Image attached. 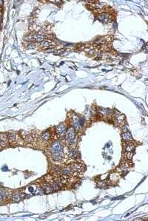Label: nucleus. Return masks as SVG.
<instances>
[{
    "label": "nucleus",
    "mask_w": 148,
    "mask_h": 221,
    "mask_svg": "<svg viewBox=\"0 0 148 221\" xmlns=\"http://www.w3.org/2000/svg\"><path fill=\"white\" fill-rule=\"evenodd\" d=\"M50 152L53 160L56 161L62 160L64 157L63 146L60 141H55L50 147Z\"/></svg>",
    "instance_id": "1"
},
{
    "label": "nucleus",
    "mask_w": 148,
    "mask_h": 221,
    "mask_svg": "<svg viewBox=\"0 0 148 221\" xmlns=\"http://www.w3.org/2000/svg\"><path fill=\"white\" fill-rule=\"evenodd\" d=\"M7 136L5 134H1L0 135V146L5 147L7 143Z\"/></svg>",
    "instance_id": "4"
},
{
    "label": "nucleus",
    "mask_w": 148,
    "mask_h": 221,
    "mask_svg": "<svg viewBox=\"0 0 148 221\" xmlns=\"http://www.w3.org/2000/svg\"><path fill=\"white\" fill-rule=\"evenodd\" d=\"M7 139L10 142L13 143L16 141V135L14 133H9V135H7Z\"/></svg>",
    "instance_id": "11"
},
{
    "label": "nucleus",
    "mask_w": 148,
    "mask_h": 221,
    "mask_svg": "<svg viewBox=\"0 0 148 221\" xmlns=\"http://www.w3.org/2000/svg\"><path fill=\"white\" fill-rule=\"evenodd\" d=\"M44 190H45V192L47 193V194H49V193H51L52 192H53V187L49 186V185H46V186H44Z\"/></svg>",
    "instance_id": "10"
},
{
    "label": "nucleus",
    "mask_w": 148,
    "mask_h": 221,
    "mask_svg": "<svg viewBox=\"0 0 148 221\" xmlns=\"http://www.w3.org/2000/svg\"><path fill=\"white\" fill-rule=\"evenodd\" d=\"M134 148H135V147H134L133 144L130 143V144H128V145L125 147V150H126L127 152H131L133 151Z\"/></svg>",
    "instance_id": "12"
},
{
    "label": "nucleus",
    "mask_w": 148,
    "mask_h": 221,
    "mask_svg": "<svg viewBox=\"0 0 148 221\" xmlns=\"http://www.w3.org/2000/svg\"><path fill=\"white\" fill-rule=\"evenodd\" d=\"M7 192L5 190L0 189V200H4L7 197Z\"/></svg>",
    "instance_id": "13"
},
{
    "label": "nucleus",
    "mask_w": 148,
    "mask_h": 221,
    "mask_svg": "<svg viewBox=\"0 0 148 221\" xmlns=\"http://www.w3.org/2000/svg\"><path fill=\"white\" fill-rule=\"evenodd\" d=\"M65 136L67 142H68L69 143H71L74 141L75 138H76V133H75V130L73 127H70L67 130H66Z\"/></svg>",
    "instance_id": "2"
},
{
    "label": "nucleus",
    "mask_w": 148,
    "mask_h": 221,
    "mask_svg": "<svg viewBox=\"0 0 148 221\" xmlns=\"http://www.w3.org/2000/svg\"><path fill=\"white\" fill-rule=\"evenodd\" d=\"M122 138L124 141L126 142H129V141H132V135H131V133H130L129 131H127V132H124L123 134H122Z\"/></svg>",
    "instance_id": "5"
},
{
    "label": "nucleus",
    "mask_w": 148,
    "mask_h": 221,
    "mask_svg": "<svg viewBox=\"0 0 148 221\" xmlns=\"http://www.w3.org/2000/svg\"><path fill=\"white\" fill-rule=\"evenodd\" d=\"M63 171V174L66 176H71V174H72V170H71V168L70 166L64 168V169L62 170Z\"/></svg>",
    "instance_id": "8"
},
{
    "label": "nucleus",
    "mask_w": 148,
    "mask_h": 221,
    "mask_svg": "<svg viewBox=\"0 0 148 221\" xmlns=\"http://www.w3.org/2000/svg\"><path fill=\"white\" fill-rule=\"evenodd\" d=\"M66 126L64 124H61L59 125H58L56 128V134L59 136V137H63L65 135L66 132Z\"/></svg>",
    "instance_id": "3"
},
{
    "label": "nucleus",
    "mask_w": 148,
    "mask_h": 221,
    "mask_svg": "<svg viewBox=\"0 0 148 221\" xmlns=\"http://www.w3.org/2000/svg\"><path fill=\"white\" fill-rule=\"evenodd\" d=\"M20 198H21V196H20L19 194H16L13 197V200H19Z\"/></svg>",
    "instance_id": "15"
},
{
    "label": "nucleus",
    "mask_w": 148,
    "mask_h": 221,
    "mask_svg": "<svg viewBox=\"0 0 148 221\" xmlns=\"http://www.w3.org/2000/svg\"><path fill=\"white\" fill-rule=\"evenodd\" d=\"M41 138H42V139L44 140L45 141H47L50 139V133L49 132H44V133L42 134V135H41Z\"/></svg>",
    "instance_id": "9"
},
{
    "label": "nucleus",
    "mask_w": 148,
    "mask_h": 221,
    "mask_svg": "<svg viewBox=\"0 0 148 221\" xmlns=\"http://www.w3.org/2000/svg\"><path fill=\"white\" fill-rule=\"evenodd\" d=\"M29 191H30V192H33V189L32 188V187H30V188H29Z\"/></svg>",
    "instance_id": "17"
},
{
    "label": "nucleus",
    "mask_w": 148,
    "mask_h": 221,
    "mask_svg": "<svg viewBox=\"0 0 148 221\" xmlns=\"http://www.w3.org/2000/svg\"><path fill=\"white\" fill-rule=\"evenodd\" d=\"M79 125L81 126H83L84 123V118H80V120L79 121Z\"/></svg>",
    "instance_id": "16"
},
{
    "label": "nucleus",
    "mask_w": 148,
    "mask_h": 221,
    "mask_svg": "<svg viewBox=\"0 0 148 221\" xmlns=\"http://www.w3.org/2000/svg\"><path fill=\"white\" fill-rule=\"evenodd\" d=\"M70 166H71V168L72 172L73 171H74V172H80V171H82V166H80L79 164H73L71 165Z\"/></svg>",
    "instance_id": "7"
},
{
    "label": "nucleus",
    "mask_w": 148,
    "mask_h": 221,
    "mask_svg": "<svg viewBox=\"0 0 148 221\" xmlns=\"http://www.w3.org/2000/svg\"><path fill=\"white\" fill-rule=\"evenodd\" d=\"M73 124H74V126H75V130H79V120H78V118H74Z\"/></svg>",
    "instance_id": "14"
},
{
    "label": "nucleus",
    "mask_w": 148,
    "mask_h": 221,
    "mask_svg": "<svg viewBox=\"0 0 148 221\" xmlns=\"http://www.w3.org/2000/svg\"><path fill=\"white\" fill-rule=\"evenodd\" d=\"M98 17H99V19L101 22H104V23H107V22H109L110 20V17H109V16H108L107 14H101V15H99Z\"/></svg>",
    "instance_id": "6"
}]
</instances>
